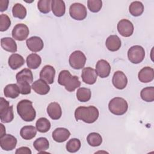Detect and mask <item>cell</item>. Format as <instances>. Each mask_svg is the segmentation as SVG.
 Instances as JSON below:
<instances>
[{
    "label": "cell",
    "instance_id": "obj_1",
    "mask_svg": "<svg viewBox=\"0 0 154 154\" xmlns=\"http://www.w3.org/2000/svg\"><path fill=\"white\" fill-rule=\"evenodd\" d=\"M75 117L77 121L80 120L87 123H93L99 117V111L94 106H79L75 109Z\"/></svg>",
    "mask_w": 154,
    "mask_h": 154
},
{
    "label": "cell",
    "instance_id": "obj_2",
    "mask_svg": "<svg viewBox=\"0 0 154 154\" xmlns=\"http://www.w3.org/2000/svg\"><path fill=\"white\" fill-rule=\"evenodd\" d=\"M58 82L60 85L64 86L66 90L69 92L75 91L81 85V82L76 76H72L69 71L63 70L58 75Z\"/></svg>",
    "mask_w": 154,
    "mask_h": 154
},
{
    "label": "cell",
    "instance_id": "obj_3",
    "mask_svg": "<svg viewBox=\"0 0 154 154\" xmlns=\"http://www.w3.org/2000/svg\"><path fill=\"white\" fill-rule=\"evenodd\" d=\"M17 111L21 119L25 122H32L36 117L32 102L27 99L21 100L17 105Z\"/></svg>",
    "mask_w": 154,
    "mask_h": 154
},
{
    "label": "cell",
    "instance_id": "obj_4",
    "mask_svg": "<svg viewBox=\"0 0 154 154\" xmlns=\"http://www.w3.org/2000/svg\"><path fill=\"white\" fill-rule=\"evenodd\" d=\"M108 108L109 111L113 114L122 116L126 112L128 108V104L123 98L116 97L109 101Z\"/></svg>",
    "mask_w": 154,
    "mask_h": 154
},
{
    "label": "cell",
    "instance_id": "obj_5",
    "mask_svg": "<svg viewBox=\"0 0 154 154\" xmlns=\"http://www.w3.org/2000/svg\"><path fill=\"white\" fill-rule=\"evenodd\" d=\"M14 119L13 108L3 97L0 100V119L2 123H10Z\"/></svg>",
    "mask_w": 154,
    "mask_h": 154
},
{
    "label": "cell",
    "instance_id": "obj_6",
    "mask_svg": "<svg viewBox=\"0 0 154 154\" xmlns=\"http://www.w3.org/2000/svg\"><path fill=\"white\" fill-rule=\"evenodd\" d=\"M145 57V51L140 45L131 47L128 51V58L133 64H138L143 61Z\"/></svg>",
    "mask_w": 154,
    "mask_h": 154
},
{
    "label": "cell",
    "instance_id": "obj_7",
    "mask_svg": "<svg viewBox=\"0 0 154 154\" xmlns=\"http://www.w3.org/2000/svg\"><path fill=\"white\" fill-rule=\"evenodd\" d=\"M86 60V57L82 51H75L70 54L69 62L72 68L79 70L84 67Z\"/></svg>",
    "mask_w": 154,
    "mask_h": 154
},
{
    "label": "cell",
    "instance_id": "obj_8",
    "mask_svg": "<svg viewBox=\"0 0 154 154\" xmlns=\"http://www.w3.org/2000/svg\"><path fill=\"white\" fill-rule=\"evenodd\" d=\"M69 14L70 17L73 19L82 20L87 17V11L84 5L81 3L75 2L70 6Z\"/></svg>",
    "mask_w": 154,
    "mask_h": 154
},
{
    "label": "cell",
    "instance_id": "obj_9",
    "mask_svg": "<svg viewBox=\"0 0 154 154\" xmlns=\"http://www.w3.org/2000/svg\"><path fill=\"white\" fill-rule=\"evenodd\" d=\"M28 27L23 23H18L14 26L12 30V37L16 40H25L29 35Z\"/></svg>",
    "mask_w": 154,
    "mask_h": 154
},
{
    "label": "cell",
    "instance_id": "obj_10",
    "mask_svg": "<svg viewBox=\"0 0 154 154\" xmlns=\"http://www.w3.org/2000/svg\"><path fill=\"white\" fill-rule=\"evenodd\" d=\"M134 29L132 23L128 19H122L117 23V30L123 37H130L133 34Z\"/></svg>",
    "mask_w": 154,
    "mask_h": 154
},
{
    "label": "cell",
    "instance_id": "obj_11",
    "mask_svg": "<svg viewBox=\"0 0 154 154\" xmlns=\"http://www.w3.org/2000/svg\"><path fill=\"white\" fill-rule=\"evenodd\" d=\"M17 144V139L11 134H5L0 137V146L2 149L10 151L14 149Z\"/></svg>",
    "mask_w": 154,
    "mask_h": 154
},
{
    "label": "cell",
    "instance_id": "obj_12",
    "mask_svg": "<svg viewBox=\"0 0 154 154\" xmlns=\"http://www.w3.org/2000/svg\"><path fill=\"white\" fill-rule=\"evenodd\" d=\"M112 82L113 85L117 89H124L128 84V79L125 74L120 70L116 71L112 76Z\"/></svg>",
    "mask_w": 154,
    "mask_h": 154
},
{
    "label": "cell",
    "instance_id": "obj_13",
    "mask_svg": "<svg viewBox=\"0 0 154 154\" xmlns=\"http://www.w3.org/2000/svg\"><path fill=\"white\" fill-rule=\"evenodd\" d=\"M97 75L96 70L90 67H85L82 70L81 78L85 84L89 85L94 84L97 80Z\"/></svg>",
    "mask_w": 154,
    "mask_h": 154
},
{
    "label": "cell",
    "instance_id": "obj_14",
    "mask_svg": "<svg viewBox=\"0 0 154 154\" xmlns=\"http://www.w3.org/2000/svg\"><path fill=\"white\" fill-rule=\"evenodd\" d=\"M97 75L102 78L108 77L111 72V66L109 63L105 60H99L96 65Z\"/></svg>",
    "mask_w": 154,
    "mask_h": 154
},
{
    "label": "cell",
    "instance_id": "obj_15",
    "mask_svg": "<svg viewBox=\"0 0 154 154\" xmlns=\"http://www.w3.org/2000/svg\"><path fill=\"white\" fill-rule=\"evenodd\" d=\"M55 75V70L50 65L45 66L40 72V79L44 80L49 84H51L54 82Z\"/></svg>",
    "mask_w": 154,
    "mask_h": 154
},
{
    "label": "cell",
    "instance_id": "obj_16",
    "mask_svg": "<svg viewBox=\"0 0 154 154\" xmlns=\"http://www.w3.org/2000/svg\"><path fill=\"white\" fill-rule=\"evenodd\" d=\"M28 48L33 52H37L42 50L44 43L42 39L37 36H33L28 38L26 41Z\"/></svg>",
    "mask_w": 154,
    "mask_h": 154
},
{
    "label": "cell",
    "instance_id": "obj_17",
    "mask_svg": "<svg viewBox=\"0 0 154 154\" xmlns=\"http://www.w3.org/2000/svg\"><path fill=\"white\" fill-rule=\"evenodd\" d=\"M31 87L36 93L40 95H45L50 90V87L48 84L42 79L35 81L32 84Z\"/></svg>",
    "mask_w": 154,
    "mask_h": 154
},
{
    "label": "cell",
    "instance_id": "obj_18",
    "mask_svg": "<svg viewBox=\"0 0 154 154\" xmlns=\"http://www.w3.org/2000/svg\"><path fill=\"white\" fill-rule=\"evenodd\" d=\"M138 78L140 82L147 83L152 81L154 78V70L150 67H144L140 70Z\"/></svg>",
    "mask_w": 154,
    "mask_h": 154
},
{
    "label": "cell",
    "instance_id": "obj_19",
    "mask_svg": "<svg viewBox=\"0 0 154 154\" xmlns=\"http://www.w3.org/2000/svg\"><path fill=\"white\" fill-rule=\"evenodd\" d=\"M70 136V131L64 128H56L52 132L53 140L58 143L64 142L69 138Z\"/></svg>",
    "mask_w": 154,
    "mask_h": 154
},
{
    "label": "cell",
    "instance_id": "obj_20",
    "mask_svg": "<svg viewBox=\"0 0 154 154\" xmlns=\"http://www.w3.org/2000/svg\"><path fill=\"white\" fill-rule=\"evenodd\" d=\"M105 45L109 51L111 52L117 51L121 47V40L117 35H111L106 38Z\"/></svg>",
    "mask_w": 154,
    "mask_h": 154
},
{
    "label": "cell",
    "instance_id": "obj_21",
    "mask_svg": "<svg viewBox=\"0 0 154 154\" xmlns=\"http://www.w3.org/2000/svg\"><path fill=\"white\" fill-rule=\"evenodd\" d=\"M47 112L52 120H58L62 115L61 108L57 102L50 103L47 107Z\"/></svg>",
    "mask_w": 154,
    "mask_h": 154
},
{
    "label": "cell",
    "instance_id": "obj_22",
    "mask_svg": "<svg viewBox=\"0 0 154 154\" xmlns=\"http://www.w3.org/2000/svg\"><path fill=\"white\" fill-rule=\"evenodd\" d=\"M51 9L55 16L61 17L65 14V3L62 0H52L51 2Z\"/></svg>",
    "mask_w": 154,
    "mask_h": 154
},
{
    "label": "cell",
    "instance_id": "obj_23",
    "mask_svg": "<svg viewBox=\"0 0 154 154\" xmlns=\"http://www.w3.org/2000/svg\"><path fill=\"white\" fill-rule=\"evenodd\" d=\"M8 63L11 69L16 70L22 66L25 63V60L23 57L18 54H13L8 58Z\"/></svg>",
    "mask_w": 154,
    "mask_h": 154
},
{
    "label": "cell",
    "instance_id": "obj_24",
    "mask_svg": "<svg viewBox=\"0 0 154 154\" xmlns=\"http://www.w3.org/2000/svg\"><path fill=\"white\" fill-rule=\"evenodd\" d=\"M1 47L6 51L16 52L17 51V45L14 40L11 37H4L1 40Z\"/></svg>",
    "mask_w": 154,
    "mask_h": 154
},
{
    "label": "cell",
    "instance_id": "obj_25",
    "mask_svg": "<svg viewBox=\"0 0 154 154\" xmlns=\"http://www.w3.org/2000/svg\"><path fill=\"white\" fill-rule=\"evenodd\" d=\"M4 93L5 97L14 99L19 96L20 92L17 84H10L5 87Z\"/></svg>",
    "mask_w": 154,
    "mask_h": 154
},
{
    "label": "cell",
    "instance_id": "obj_26",
    "mask_svg": "<svg viewBox=\"0 0 154 154\" xmlns=\"http://www.w3.org/2000/svg\"><path fill=\"white\" fill-rule=\"evenodd\" d=\"M37 131V129L33 126H25L21 128L20 135L24 140H29L35 137Z\"/></svg>",
    "mask_w": 154,
    "mask_h": 154
},
{
    "label": "cell",
    "instance_id": "obj_27",
    "mask_svg": "<svg viewBox=\"0 0 154 154\" xmlns=\"http://www.w3.org/2000/svg\"><path fill=\"white\" fill-rule=\"evenodd\" d=\"M42 63L41 57L37 54L32 53L26 58V64L29 69H36Z\"/></svg>",
    "mask_w": 154,
    "mask_h": 154
},
{
    "label": "cell",
    "instance_id": "obj_28",
    "mask_svg": "<svg viewBox=\"0 0 154 154\" xmlns=\"http://www.w3.org/2000/svg\"><path fill=\"white\" fill-rule=\"evenodd\" d=\"M16 78L17 82L26 81L31 84L33 81L32 73L30 69L26 68L23 69L18 72L16 75Z\"/></svg>",
    "mask_w": 154,
    "mask_h": 154
},
{
    "label": "cell",
    "instance_id": "obj_29",
    "mask_svg": "<svg viewBox=\"0 0 154 154\" xmlns=\"http://www.w3.org/2000/svg\"><path fill=\"white\" fill-rule=\"evenodd\" d=\"M33 146L39 153H42L49 149V143L47 138L45 137H40L34 141Z\"/></svg>",
    "mask_w": 154,
    "mask_h": 154
},
{
    "label": "cell",
    "instance_id": "obj_30",
    "mask_svg": "<svg viewBox=\"0 0 154 154\" xmlns=\"http://www.w3.org/2000/svg\"><path fill=\"white\" fill-rule=\"evenodd\" d=\"M129 11L133 16H139L141 15L144 11V5L140 1H134L130 4Z\"/></svg>",
    "mask_w": 154,
    "mask_h": 154
},
{
    "label": "cell",
    "instance_id": "obj_31",
    "mask_svg": "<svg viewBox=\"0 0 154 154\" xmlns=\"http://www.w3.org/2000/svg\"><path fill=\"white\" fill-rule=\"evenodd\" d=\"M91 96V92L90 89L81 87L78 89L76 91V97L77 99L81 102H85L88 101Z\"/></svg>",
    "mask_w": 154,
    "mask_h": 154
},
{
    "label": "cell",
    "instance_id": "obj_32",
    "mask_svg": "<svg viewBox=\"0 0 154 154\" xmlns=\"http://www.w3.org/2000/svg\"><path fill=\"white\" fill-rule=\"evenodd\" d=\"M35 126L37 130L41 133L47 132L51 128V123L45 117H41L38 119L36 123Z\"/></svg>",
    "mask_w": 154,
    "mask_h": 154
},
{
    "label": "cell",
    "instance_id": "obj_33",
    "mask_svg": "<svg viewBox=\"0 0 154 154\" xmlns=\"http://www.w3.org/2000/svg\"><path fill=\"white\" fill-rule=\"evenodd\" d=\"M13 16L19 19H23L26 16V8L21 4H16L12 8Z\"/></svg>",
    "mask_w": 154,
    "mask_h": 154
},
{
    "label": "cell",
    "instance_id": "obj_34",
    "mask_svg": "<svg viewBox=\"0 0 154 154\" xmlns=\"http://www.w3.org/2000/svg\"><path fill=\"white\" fill-rule=\"evenodd\" d=\"M87 141L90 146L92 147H97L102 144V138L99 133L91 132L88 135Z\"/></svg>",
    "mask_w": 154,
    "mask_h": 154
},
{
    "label": "cell",
    "instance_id": "obj_35",
    "mask_svg": "<svg viewBox=\"0 0 154 154\" xmlns=\"http://www.w3.org/2000/svg\"><path fill=\"white\" fill-rule=\"evenodd\" d=\"M140 96L146 102H153L154 100V87H145L141 91Z\"/></svg>",
    "mask_w": 154,
    "mask_h": 154
},
{
    "label": "cell",
    "instance_id": "obj_36",
    "mask_svg": "<svg viewBox=\"0 0 154 154\" xmlns=\"http://www.w3.org/2000/svg\"><path fill=\"white\" fill-rule=\"evenodd\" d=\"M81 146V141L78 138H72L66 144V149L69 152L75 153L79 150Z\"/></svg>",
    "mask_w": 154,
    "mask_h": 154
},
{
    "label": "cell",
    "instance_id": "obj_37",
    "mask_svg": "<svg viewBox=\"0 0 154 154\" xmlns=\"http://www.w3.org/2000/svg\"><path fill=\"white\" fill-rule=\"evenodd\" d=\"M51 0H40L37 3V7L38 10L44 14L48 13L51 11Z\"/></svg>",
    "mask_w": 154,
    "mask_h": 154
},
{
    "label": "cell",
    "instance_id": "obj_38",
    "mask_svg": "<svg viewBox=\"0 0 154 154\" xmlns=\"http://www.w3.org/2000/svg\"><path fill=\"white\" fill-rule=\"evenodd\" d=\"M87 6L90 11L93 13L99 12L102 7V1L100 0H88Z\"/></svg>",
    "mask_w": 154,
    "mask_h": 154
},
{
    "label": "cell",
    "instance_id": "obj_39",
    "mask_svg": "<svg viewBox=\"0 0 154 154\" xmlns=\"http://www.w3.org/2000/svg\"><path fill=\"white\" fill-rule=\"evenodd\" d=\"M11 25L10 17L5 14H1L0 16V31L1 32L7 30Z\"/></svg>",
    "mask_w": 154,
    "mask_h": 154
},
{
    "label": "cell",
    "instance_id": "obj_40",
    "mask_svg": "<svg viewBox=\"0 0 154 154\" xmlns=\"http://www.w3.org/2000/svg\"><path fill=\"white\" fill-rule=\"evenodd\" d=\"M17 84L19 88L20 94H28L31 93V86L29 83L26 81H20L17 82Z\"/></svg>",
    "mask_w": 154,
    "mask_h": 154
},
{
    "label": "cell",
    "instance_id": "obj_41",
    "mask_svg": "<svg viewBox=\"0 0 154 154\" xmlns=\"http://www.w3.org/2000/svg\"><path fill=\"white\" fill-rule=\"evenodd\" d=\"M16 154H31V151L27 147H21L18 148L16 151Z\"/></svg>",
    "mask_w": 154,
    "mask_h": 154
},
{
    "label": "cell",
    "instance_id": "obj_42",
    "mask_svg": "<svg viewBox=\"0 0 154 154\" xmlns=\"http://www.w3.org/2000/svg\"><path fill=\"white\" fill-rule=\"evenodd\" d=\"M8 0H0V11L3 12L7 10L8 6Z\"/></svg>",
    "mask_w": 154,
    "mask_h": 154
},
{
    "label": "cell",
    "instance_id": "obj_43",
    "mask_svg": "<svg viewBox=\"0 0 154 154\" xmlns=\"http://www.w3.org/2000/svg\"><path fill=\"white\" fill-rule=\"evenodd\" d=\"M0 126H1V132H0V137H1L5 134V128L2 123L0 124Z\"/></svg>",
    "mask_w": 154,
    "mask_h": 154
}]
</instances>
